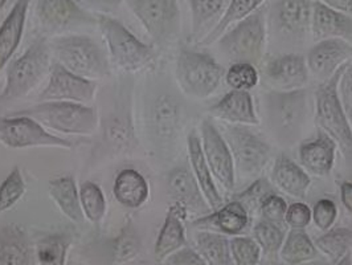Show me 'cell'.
Here are the masks:
<instances>
[{
	"label": "cell",
	"instance_id": "34",
	"mask_svg": "<svg viewBox=\"0 0 352 265\" xmlns=\"http://www.w3.org/2000/svg\"><path fill=\"white\" fill-rule=\"evenodd\" d=\"M141 237L138 235V231L135 230L131 220H129L118 236L113 240V265L124 264L134 257L138 256L141 252Z\"/></svg>",
	"mask_w": 352,
	"mask_h": 265
},
{
	"label": "cell",
	"instance_id": "26",
	"mask_svg": "<svg viewBox=\"0 0 352 265\" xmlns=\"http://www.w3.org/2000/svg\"><path fill=\"white\" fill-rule=\"evenodd\" d=\"M182 109L173 96H160L154 106V129L162 141H171L177 134Z\"/></svg>",
	"mask_w": 352,
	"mask_h": 265
},
{
	"label": "cell",
	"instance_id": "49",
	"mask_svg": "<svg viewBox=\"0 0 352 265\" xmlns=\"http://www.w3.org/2000/svg\"><path fill=\"white\" fill-rule=\"evenodd\" d=\"M166 265H207L204 259L194 249H179L167 257Z\"/></svg>",
	"mask_w": 352,
	"mask_h": 265
},
{
	"label": "cell",
	"instance_id": "38",
	"mask_svg": "<svg viewBox=\"0 0 352 265\" xmlns=\"http://www.w3.org/2000/svg\"><path fill=\"white\" fill-rule=\"evenodd\" d=\"M25 193V183L19 167H14L12 171L3 180L0 186V212L10 210Z\"/></svg>",
	"mask_w": 352,
	"mask_h": 265
},
{
	"label": "cell",
	"instance_id": "14",
	"mask_svg": "<svg viewBox=\"0 0 352 265\" xmlns=\"http://www.w3.org/2000/svg\"><path fill=\"white\" fill-rule=\"evenodd\" d=\"M350 59H352V44L338 39H329L322 40L310 51L307 64L310 72L324 83L342 65L349 63Z\"/></svg>",
	"mask_w": 352,
	"mask_h": 265
},
{
	"label": "cell",
	"instance_id": "23",
	"mask_svg": "<svg viewBox=\"0 0 352 265\" xmlns=\"http://www.w3.org/2000/svg\"><path fill=\"white\" fill-rule=\"evenodd\" d=\"M188 153H190V160H191V166L194 169L196 182L200 187V191L204 195L207 203L211 206L212 209L221 207V198L213 183L210 166L204 157V151L200 145V140L195 131L188 136Z\"/></svg>",
	"mask_w": 352,
	"mask_h": 265
},
{
	"label": "cell",
	"instance_id": "11",
	"mask_svg": "<svg viewBox=\"0 0 352 265\" xmlns=\"http://www.w3.org/2000/svg\"><path fill=\"white\" fill-rule=\"evenodd\" d=\"M97 84L91 80L80 77L67 71L60 64L54 63L50 81L41 92L38 100L45 101H67L87 104L94 98Z\"/></svg>",
	"mask_w": 352,
	"mask_h": 265
},
{
	"label": "cell",
	"instance_id": "35",
	"mask_svg": "<svg viewBox=\"0 0 352 265\" xmlns=\"http://www.w3.org/2000/svg\"><path fill=\"white\" fill-rule=\"evenodd\" d=\"M78 193L85 218H88L91 223L98 224L106 213L105 195L102 190L93 182H84Z\"/></svg>",
	"mask_w": 352,
	"mask_h": 265
},
{
	"label": "cell",
	"instance_id": "2",
	"mask_svg": "<svg viewBox=\"0 0 352 265\" xmlns=\"http://www.w3.org/2000/svg\"><path fill=\"white\" fill-rule=\"evenodd\" d=\"M350 63L342 65L334 76L324 81L317 90V124L324 133L339 143L343 154L352 162V130L338 94L340 76Z\"/></svg>",
	"mask_w": 352,
	"mask_h": 265
},
{
	"label": "cell",
	"instance_id": "20",
	"mask_svg": "<svg viewBox=\"0 0 352 265\" xmlns=\"http://www.w3.org/2000/svg\"><path fill=\"white\" fill-rule=\"evenodd\" d=\"M335 141L326 133L319 134L317 140L302 143L300 158L302 166L316 176H327L335 158Z\"/></svg>",
	"mask_w": 352,
	"mask_h": 265
},
{
	"label": "cell",
	"instance_id": "24",
	"mask_svg": "<svg viewBox=\"0 0 352 265\" xmlns=\"http://www.w3.org/2000/svg\"><path fill=\"white\" fill-rule=\"evenodd\" d=\"M48 191L53 200L68 219L74 223L84 222V211L80 202V193L76 180L71 176L54 178L48 183Z\"/></svg>",
	"mask_w": 352,
	"mask_h": 265
},
{
	"label": "cell",
	"instance_id": "32",
	"mask_svg": "<svg viewBox=\"0 0 352 265\" xmlns=\"http://www.w3.org/2000/svg\"><path fill=\"white\" fill-rule=\"evenodd\" d=\"M71 239L63 233L44 236L36 243V259L38 265H65Z\"/></svg>",
	"mask_w": 352,
	"mask_h": 265
},
{
	"label": "cell",
	"instance_id": "28",
	"mask_svg": "<svg viewBox=\"0 0 352 265\" xmlns=\"http://www.w3.org/2000/svg\"><path fill=\"white\" fill-rule=\"evenodd\" d=\"M278 19L282 28L292 34H302L311 27L313 3L310 0H281Z\"/></svg>",
	"mask_w": 352,
	"mask_h": 265
},
{
	"label": "cell",
	"instance_id": "9",
	"mask_svg": "<svg viewBox=\"0 0 352 265\" xmlns=\"http://www.w3.org/2000/svg\"><path fill=\"white\" fill-rule=\"evenodd\" d=\"M306 112V92L302 89L276 92L269 96L270 121L277 134L286 141H292L298 136Z\"/></svg>",
	"mask_w": 352,
	"mask_h": 265
},
{
	"label": "cell",
	"instance_id": "4",
	"mask_svg": "<svg viewBox=\"0 0 352 265\" xmlns=\"http://www.w3.org/2000/svg\"><path fill=\"white\" fill-rule=\"evenodd\" d=\"M50 68V50L45 40L35 41L23 56L16 59L7 74L6 87L0 94V104L27 96Z\"/></svg>",
	"mask_w": 352,
	"mask_h": 265
},
{
	"label": "cell",
	"instance_id": "8",
	"mask_svg": "<svg viewBox=\"0 0 352 265\" xmlns=\"http://www.w3.org/2000/svg\"><path fill=\"white\" fill-rule=\"evenodd\" d=\"M0 142L10 149L25 147H61L72 149L73 142L48 133L43 125L27 116L0 118Z\"/></svg>",
	"mask_w": 352,
	"mask_h": 265
},
{
	"label": "cell",
	"instance_id": "37",
	"mask_svg": "<svg viewBox=\"0 0 352 265\" xmlns=\"http://www.w3.org/2000/svg\"><path fill=\"white\" fill-rule=\"evenodd\" d=\"M352 242V232L346 229L331 231L317 240L318 249L327 255L333 262H339Z\"/></svg>",
	"mask_w": 352,
	"mask_h": 265
},
{
	"label": "cell",
	"instance_id": "27",
	"mask_svg": "<svg viewBox=\"0 0 352 265\" xmlns=\"http://www.w3.org/2000/svg\"><path fill=\"white\" fill-rule=\"evenodd\" d=\"M249 223V215L241 203L237 200L227 204L220 209L214 215L199 219L195 222L196 226L201 227H216L217 230L223 231L229 235H237L247 227Z\"/></svg>",
	"mask_w": 352,
	"mask_h": 265
},
{
	"label": "cell",
	"instance_id": "1",
	"mask_svg": "<svg viewBox=\"0 0 352 265\" xmlns=\"http://www.w3.org/2000/svg\"><path fill=\"white\" fill-rule=\"evenodd\" d=\"M12 114L31 117L38 124L64 134L88 136L98 126L97 110L77 103L45 101Z\"/></svg>",
	"mask_w": 352,
	"mask_h": 265
},
{
	"label": "cell",
	"instance_id": "3",
	"mask_svg": "<svg viewBox=\"0 0 352 265\" xmlns=\"http://www.w3.org/2000/svg\"><path fill=\"white\" fill-rule=\"evenodd\" d=\"M57 64L76 76L94 80L109 74V65L102 50L88 36H68L54 41Z\"/></svg>",
	"mask_w": 352,
	"mask_h": 265
},
{
	"label": "cell",
	"instance_id": "19",
	"mask_svg": "<svg viewBox=\"0 0 352 265\" xmlns=\"http://www.w3.org/2000/svg\"><path fill=\"white\" fill-rule=\"evenodd\" d=\"M186 213L187 207L177 202L170 209L155 244L157 260L162 262L167 259L170 255H173L186 244V232L182 222Z\"/></svg>",
	"mask_w": 352,
	"mask_h": 265
},
{
	"label": "cell",
	"instance_id": "36",
	"mask_svg": "<svg viewBox=\"0 0 352 265\" xmlns=\"http://www.w3.org/2000/svg\"><path fill=\"white\" fill-rule=\"evenodd\" d=\"M264 1L265 0H232L227 12L223 15V18L219 21V24L214 27V30L212 31L210 36H208V39L204 43L210 44L212 41H214L216 39H219L220 36L224 34V31L228 28L232 23L248 18L254 11H257L260 4H263Z\"/></svg>",
	"mask_w": 352,
	"mask_h": 265
},
{
	"label": "cell",
	"instance_id": "17",
	"mask_svg": "<svg viewBox=\"0 0 352 265\" xmlns=\"http://www.w3.org/2000/svg\"><path fill=\"white\" fill-rule=\"evenodd\" d=\"M32 249L25 230L19 224L0 229V265H31Z\"/></svg>",
	"mask_w": 352,
	"mask_h": 265
},
{
	"label": "cell",
	"instance_id": "43",
	"mask_svg": "<svg viewBox=\"0 0 352 265\" xmlns=\"http://www.w3.org/2000/svg\"><path fill=\"white\" fill-rule=\"evenodd\" d=\"M224 0H191L194 32H197L203 24L220 14Z\"/></svg>",
	"mask_w": 352,
	"mask_h": 265
},
{
	"label": "cell",
	"instance_id": "50",
	"mask_svg": "<svg viewBox=\"0 0 352 265\" xmlns=\"http://www.w3.org/2000/svg\"><path fill=\"white\" fill-rule=\"evenodd\" d=\"M319 1L339 12H346L352 15V0H319Z\"/></svg>",
	"mask_w": 352,
	"mask_h": 265
},
{
	"label": "cell",
	"instance_id": "48",
	"mask_svg": "<svg viewBox=\"0 0 352 265\" xmlns=\"http://www.w3.org/2000/svg\"><path fill=\"white\" fill-rule=\"evenodd\" d=\"M313 215L310 209L303 203H294L290 207H287L285 222L294 230H302L306 226H309Z\"/></svg>",
	"mask_w": 352,
	"mask_h": 265
},
{
	"label": "cell",
	"instance_id": "46",
	"mask_svg": "<svg viewBox=\"0 0 352 265\" xmlns=\"http://www.w3.org/2000/svg\"><path fill=\"white\" fill-rule=\"evenodd\" d=\"M338 87L339 100L352 130V63H350L342 73Z\"/></svg>",
	"mask_w": 352,
	"mask_h": 265
},
{
	"label": "cell",
	"instance_id": "13",
	"mask_svg": "<svg viewBox=\"0 0 352 265\" xmlns=\"http://www.w3.org/2000/svg\"><path fill=\"white\" fill-rule=\"evenodd\" d=\"M201 134L204 145L203 151L212 176H214L227 190H232L234 186V163L228 145L208 120L203 121Z\"/></svg>",
	"mask_w": 352,
	"mask_h": 265
},
{
	"label": "cell",
	"instance_id": "12",
	"mask_svg": "<svg viewBox=\"0 0 352 265\" xmlns=\"http://www.w3.org/2000/svg\"><path fill=\"white\" fill-rule=\"evenodd\" d=\"M131 8L154 40L162 41L177 27V0H131Z\"/></svg>",
	"mask_w": 352,
	"mask_h": 265
},
{
	"label": "cell",
	"instance_id": "10",
	"mask_svg": "<svg viewBox=\"0 0 352 265\" xmlns=\"http://www.w3.org/2000/svg\"><path fill=\"white\" fill-rule=\"evenodd\" d=\"M226 138L233 163L244 176H256L263 171L270 156V147L258 137L241 126H227Z\"/></svg>",
	"mask_w": 352,
	"mask_h": 265
},
{
	"label": "cell",
	"instance_id": "42",
	"mask_svg": "<svg viewBox=\"0 0 352 265\" xmlns=\"http://www.w3.org/2000/svg\"><path fill=\"white\" fill-rule=\"evenodd\" d=\"M106 141L116 150H127L133 141V130L121 120H113L106 126Z\"/></svg>",
	"mask_w": 352,
	"mask_h": 265
},
{
	"label": "cell",
	"instance_id": "18",
	"mask_svg": "<svg viewBox=\"0 0 352 265\" xmlns=\"http://www.w3.org/2000/svg\"><path fill=\"white\" fill-rule=\"evenodd\" d=\"M30 0H16L0 25V72L8 64L21 41Z\"/></svg>",
	"mask_w": 352,
	"mask_h": 265
},
{
	"label": "cell",
	"instance_id": "51",
	"mask_svg": "<svg viewBox=\"0 0 352 265\" xmlns=\"http://www.w3.org/2000/svg\"><path fill=\"white\" fill-rule=\"evenodd\" d=\"M340 190H342V202L344 207L352 212V183H343Z\"/></svg>",
	"mask_w": 352,
	"mask_h": 265
},
{
	"label": "cell",
	"instance_id": "30",
	"mask_svg": "<svg viewBox=\"0 0 352 265\" xmlns=\"http://www.w3.org/2000/svg\"><path fill=\"white\" fill-rule=\"evenodd\" d=\"M168 190L175 202L184 207H200L203 204L200 187L186 167H177L170 173Z\"/></svg>",
	"mask_w": 352,
	"mask_h": 265
},
{
	"label": "cell",
	"instance_id": "5",
	"mask_svg": "<svg viewBox=\"0 0 352 265\" xmlns=\"http://www.w3.org/2000/svg\"><path fill=\"white\" fill-rule=\"evenodd\" d=\"M100 28L114 64L124 71H138L153 60V50L143 44L120 21L100 18Z\"/></svg>",
	"mask_w": 352,
	"mask_h": 265
},
{
	"label": "cell",
	"instance_id": "15",
	"mask_svg": "<svg viewBox=\"0 0 352 265\" xmlns=\"http://www.w3.org/2000/svg\"><path fill=\"white\" fill-rule=\"evenodd\" d=\"M311 30L316 40L338 39L352 44V18L326 4L317 1L313 4Z\"/></svg>",
	"mask_w": 352,
	"mask_h": 265
},
{
	"label": "cell",
	"instance_id": "54",
	"mask_svg": "<svg viewBox=\"0 0 352 265\" xmlns=\"http://www.w3.org/2000/svg\"><path fill=\"white\" fill-rule=\"evenodd\" d=\"M6 1H7V0H0V8H1V7L6 4Z\"/></svg>",
	"mask_w": 352,
	"mask_h": 265
},
{
	"label": "cell",
	"instance_id": "47",
	"mask_svg": "<svg viewBox=\"0 0 352 265\" xmlns=\"http://www.w3.org/2000/svg\"><path fill=\"white\" fill-rule=\"evenodd\" d=\"M313 218L319 230H329L334 224L335 218H336V207L334 202L330 199L319 200L314 207Z\"/></svg>",
	"mask_w": 352,
	"mask_h": 265
},
{
	"label": "cell",
	"instance_id": "40",
	"mask_svg": "<svg viewBox=\"0 0 352 265\" xmlns=\"http://www.w3.org/2000/svg\"><path fill=\"white\" fill-rule=\"evenodd\" d=\"M227 83L234 90H249L258 83L256 68L249 63H236L227 72Z\"/></svg>",
	"mask_w": 352,
	"mask_h": 265
},
{
	"label": "cell",
	"instance_id": "6",
	"mask_svg": "<svg viewBox=\"0 0 352 265\" xmlns=\"http://www.w3.org/2000/svg\"><path fill=\"white\" fill-rule=\"evenodd\" d=\"M182 89L195 97H208L220 85L224 70L204 53L182 51L176 68Z\"/></svg>",
	"mask_w": 352,
	"mask_h": 265
},
{
	"label": "cell",
	"instance_id": "21",
	"mask_svg": "<svg viewBox=\"0 0 352 265\" xmlns=\"http://www.w3.org/2000/svg\"><path fill=\"white\" fill-rule=\"evenodd\" d=\"M212 114L220 120L234 124L257 125L250 94L245 90H233L211 109Z\"/></svg>",
	"mask_w": 352,
	"mask_h": 265
},
{
	"label": "cell",
	"instance_id": "55",
	"mask_svg": "<svg viewBox=\"0 0 352 265\" xmlns=\"http://www.w3.org/2000/svg\"><path fill=\"white\" fill-rule=\"evenodd\" d=\"M320 265H326V264H320Z\"/></svg>",
	"mask_w": 352,
	"mask_h": 265
},
{
	"label": "cell",
	"instance_id": "29",
	"mask_svg": "<svg viewBox=\"0 0 352 265\" xmlns=\"http://www.w3.org/2000/svg\"><path fill=\"white\" fill-rule=\"evenodd\" d=\"M38 17L51 27H65L85 20V15L73 0H38Z\"/></svg>",
	"mask_w": 352,
	"mask_h": 265
},
{
	"label": "cell",
	"instance_id": "33",
	"mask_svg": "<svg viewBox=\"0 0 352 265\" xmlns=\"http://www.w3.org/2000/svg\"><path fill=\"white\" fill-rule=\"evenodd\" d=\"M282 259L287 265H302L317 257V248L302 230H293L282 248Z\"/></svg>",
	"mask_w": 352,
	"mask_h": 265
},
{
	"label": "cell",
	"instance_id": "52",
	"mask_svg": "<svg viewBox=\"0 0 352 265\" xmlns=\"http://www.w3.org/2000/svg\"><path fill=\"white\" fill-rule=\"evenodd\" d=\"M93 1L102 6V7H106V8H111V7H117L124 0H93Z\"/></svg>",
	"mask_w": 352,
	"mask_h": 265
},
{
	"label": "cell",
	"instance_id": "16",
	"mask_svg": "<svg viewBox=\"0 0 352 265\" xmlns=\"http://www.w3.org/2000/svg\"><path fill=\"white\" fill-rule=\"evenodd\" d=\"M307 67L302 56L286 54L272 60L265 70L267 78L283 90H297L307 81Z\"/></svg>",
	"mask_w": 352,
	"mask_h": 265
},
{
	"label": "cell",
	"instance_id": "41",
	"mask_svg": "<svg viewBox=\"0 0 352 265\" xmlns=\"http://www.w3.org/2000/svg\"><path fill=\"white\" fill-rule=\"evenodd\" d=\"M254 235L258 244L264 248L265 252L267 253L278 251L283 242V231L281 230V227L267 220H264L256 226Z\"/></svg>",
	"mask_w": 352,
	"mask_h": 265
},
{
	"label": "cell",
	"instance_id": "44",
	"mask_svg": "<svg viewBox=\"0 0 352 265\" xmlns=\"http://www.w3.org/2000/svg\"><path fill=\"white\" fill-rule=\"evenodd\" d=\"M274 194L270 189V184L265 182L264 179L257 180L252 187H249L245 193L239 195L237 202L244 206V209L249 210H256L261 209V204L269 195Z\"/></svg>",
	"mask_w": 352,
	"mask_h": 265
},
{
	"label": "cell",
	"instance_id": "22",
	"mask_svg": "<svg viewBox=\"0 0 352 265\" xmlns=\"http://www.w3.org/2000/svg\"><path fill=\"white\" fill-rule=\"evenodd\" d=\"M113 193L124 207L140 209L146 203L150 189L141 173L134 169H124L116 178Z\"/></svg>",
	"mask_w": 352,
	"mask_h": 265
},
{
	"label": "cell",
	"instance_id": "31",
	"mask_svg": "<svg viewBox=\"0 0 352 265\" xmlns=\"http://www.w3.org/2000/svg\"><path fill=\"white\" fill-rule=\"evenodd\" d=\"M196 246L199 255L207 265H233L228 240L217 233L199 232L196 235Z\"/></svg>",
	"mask_w": 352,
	"mask_h": 265
},
{
	"label": "cell",
	"instance_id": "53",
	"mask_svg": "<svg viewBox=\"0 0 352 265\" xmlns=\"http://www.w3.org/2000/svg\"><path fill=\"white\" fill-rule=\"evenodd\" d=\"M338 265H352L351 257H350V255H346V256H343V257L339 260Z\"/></svg>",
	"mask_w": 352,
	"mask_h": 265
},
{
	"label": "cell",
	"instance_id": "39",
	"mask_svg": "<svg viewBox=\"0 0 352 265\" xmlns=\"http://www.w3.org/2000/svg\"><path fill=\"white\" fill-rule=\"evenodd\" d=\"M230 253L236 265H257L260 262V247L249 237H234L229 243Z\"/></svg>",
	"mask_w": 352,
	"mask_h": 265
},
{
	"label": "cell",
	"instance_id": "7",
	"mask_svg": "<svg viewBox=\"0 0 352 265\" xmlns=\"http://www.w3.org/2000/svg\"><path fill=\"white\" fill-rule=\"evenodd\" d=\"M223 51L236 63H257L265 45L264 10H257L241 20L220 41Z\"/></svg>",
	"mask_w": 352,
	"mask_h": 265
},
{
	"label": "cell",
	"instance_id": "45",
	"mask_svg": "<svg viewBox=\"0 0 352 265\" xmlns=\"http://www.w3.org/2000/svg\"><path fill=\"white\" fill-rule=\"evenodd\" d=\"M260 210L263 212L265 220L280 226L285 220L287 206H286L285 200L278 195L270 194L267 198H265Z\"/></svg>",
	"mask_w": 352,
	"mask_h": 265
},
{
	"label": "cell",
	"instance_id": "25",
	"mask_svg": "<svg viewBox=\"0 0 352 265\" xmlns=\"http://www.w3.org/2000/svg\"><path fill=\"white\" fill-rule=\"evenodd\" d=\"M273 180L286 194L305 198L310 187V178L293 160L282 156L273 169Z\"/></svg>",
	"mask_w": 352,
	"mask_h": 265
}]
</instances>
